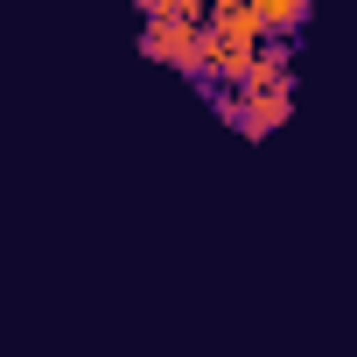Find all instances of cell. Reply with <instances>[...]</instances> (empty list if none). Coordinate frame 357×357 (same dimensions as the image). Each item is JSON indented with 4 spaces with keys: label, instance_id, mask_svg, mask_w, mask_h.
I'll return each instance as SVG.
<instances>
[{
    "label": "cell",
    "instance_id": "5b68a950",
    "mask_svg": "<svg viewBox=\"0 0 357 357\" xmlns=\"http://www.w3.org/2000/svg\"><path fill=\"white\" fill-rule=\"evenodd\" d=\"M140 8H147V22H154V15H183V22H204V15H211V0H140Z\"/></svg>",
    "mask_w": 357,
    "mask_h": 357
},
{
    "label": "cell",
    "instance_id": "7a4b0ae2",
    "mask_svg": "<svg viewBox=\"0 0 357 357\" xmlns=\"http://www.w3.org/2000/svg\"><path fill=\"white\" fill-rule=\"evenodd\" d=\"M238 98H245V105H231V126H238V133H252V140H259V133H273V126L294 112V91H287V84H273V91H238Z\"/></svg>",
    "mask_w": 357,
    "mask_h": 357
},
{
    "label": "cell",
    "instance_id": "3957f363",
    "mask_svg": "<svg viewBox=\"0 0 357 357\" xmlns=\"http://www.w3.org/2000/svg\"><path fill=\"white\" fill-rule=\"evenodd\" d=\"M287 70H294V50H287V43H259L231 84H238V91H273V84H287Z\"/></svg>",
    "mask_w": 357,
    "mask_h": 357
},
{
    "label": "cell",
    "instance_id": "6da1fadb",
    "mask_svg": "<svg viewBox=\"0 0 357 357\" xmlns=\"http://www.w3.org/2000/svg\"><path fill=\"white\" fill-rule=\"evenodd\" d=\"M140 50L154 63H175V70H204V22H183V15H154Z\"/></svg>",
    "mask_w": 357,
    "mask_h": 357
},
{
    "label": "cell",
    "instance_id": "277c9868",
    "mask_svg": "<svg viewBox=\"0 0 357 357\" xmlns=\"http://www.w3.org/2000/svg\"><path fill=\"white\" fill-rule=\"evenodd\" d=\"M245 8L259 15V29H266V36H287V29H301L308 0H245Z\"/></svg>",
    "mask_w": 357,
    "mask_h": 357
}]
</instances>
